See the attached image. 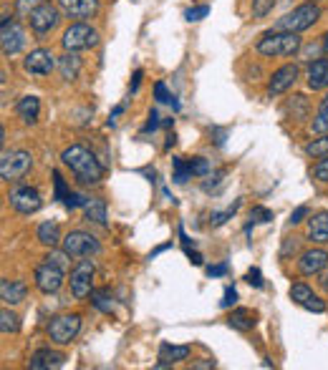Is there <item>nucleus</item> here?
<instances>
[{"label":"nucleus","instance_id":"f257e3e1","mask_svg":"<svg viewBox=\"0 0 328 370\" xmlns=\"http://www.w3.org/2000/svg\"><path fill=\"white\" fill-rule=\"evenodd\" d=\"M61 162L69 166L76 174V179L83 184H99L101 176H104V166L99 164V159L81 144H74L69 149H63Z\"/></svg>","mask_w":328,"mask_h":370},{"label":"nucleus","instance_id":"f03ea898","mask_svg":"<svg viewBox=\"0 0 328 370\" xmlns=\"http://www.w3.org/2000/svg\"><path fill=\"white\" fill-rule=\"evenodd\" d=\"M318 18H321V8L315 6V3H303V6L285 13L283 18H278L275 25H273V31H285V33L308 31Z\"/></svg>","mask_w":328,"mask_h":370},{"label":"nucleus","instance_id":"7ed1b4c3","mask_svg":"<svg viewBox=\"0 0 328 370\" xmlns=\"http://www.w3.org/2000/svg\"><path fill=\"white\" fill-rule=\"evenodd\" d=\"M258 53L263 56H293L301 50V38L298 33H285V31H275V33H265L258 41Z\"/></svg>","mask_w":328,"mask_h":370},{"label":"nucleus","instance_id":"20e7f679","mask_svg":"<svg viewBox=\"0 0 328 370\" xmlns=\"http://www.w3.org/2000/svg\"><path fill=\"white\" fill-rule=\"evenodd\" d=\"M96 43H99V33H96L88 23L69 25L66 33H63V38H61L63 50H74V53L86 50V48H94Z\"/></svg>","mask_w":328,"mask_h":370},{"label":"nucleus","instance_id":"39448f33","mask_svg":"<svg viewBox=\"0 0 328 370\" xmlns=\"http://www.w3.org/2000/svg\"><path fill=\"white\" fill-rule=\"evenodd\" d=\"M78 330H81V315H58V318H53V320L48 322V327H46L48 338L53 340L56 346H69L71 340H76Z\"/></svg>","mask_w":328,"mask_h":370},{"label":"nucleus","instance_id":"423d86ee","mask_svg":"<svg viewBox=\"0 0 328 370\" xmlns=\"http://www.w3.org/2000/svg\"><path fill=\"white\" fill-rule=\"evenodd\" d=\"M31 154L23 149H13V151H3L0 157V176L11 182V179H20V176L28 174L31 169Z\"/></svg>","mask_w":328,"mask_h":370},{"label":"nucleus","instance_id":"0eeeda50","mask_svg":"<svg viewBox=\"0 0 328 370\" xmlns=\"http://www.w3.org/2000/svg\"><path fill=\"white\" fill-rule=\"evenodd\" d=\"M94 275H96V264L91 262V259H81V262L71 270L69 283H71V295H74L76 300H83V297H88L94 292V290H91Z\"/></svg>","mask_w":328,"mask_h":370},{"label":"nucleus","instance_id":"6e6552de","mask_svg":"<svg viewBox=\"0 0 328 370\" xmlns=\"http://www.w3.org/2000/svg\"><path fill=\"white\" fill-rule=\"evenodd\" d=\"M0 45H3V56L11 58L15 56L20 48L25 45V31L20 28V23L11 20V15H3L0 20Z\"/></svg>","mask_w":328,"mask_h":370},{"label":"nucleus","instance_id":"1a4fd4ad","mask_svg":"<svg viewBox=\"0 0 328 370\" xmlns=\"http://www.w3.org/2000/svg\"><path fill=\"white\" fill-rule=\"evenodd\" d=\"M63 250L69 252L71 257H91V255H99L101 245L96 242L94 234L69 232L66 237H63Z\"/></svg>","mask_w":328,"mask_h":370},{"label":"nucleus","instance_id":"9d476101","mask_svg":"<svg viewBox=\"0 0 328 370\" xmlns=\"http://www.w3.org/2000/svg\"><path fill=\"white\" fill-rule=\"evenodd\" d=\"M28 20H31L33 33L46 36V33H50L58 25V20H61V10H58L56 6H50V3H41V6L28 15Z\"/></svg>","mask_w":328,"mask_h":370},{"label":"nucleus","instance_id":"9b49d317","mask_svg":"<svg viewBox=\"0 0 328 370\" xmlns=\"http://www.w3.org/2000/svg\"><path fill=\"white\" fill-rule=\"evenodd\" d=\"M8 201H11V207L15 209L18 214H36L41 209V194H38V189L33 187H18L13 189L11 194H8Z\"/></svg>","mask_w":328,"mask_h":370},{"label":"nucleus","instance_id":"f8f14e48","mask_svg":"<svg viewBox=\"0 0 328 370\" xmlns=\"http://www.w3.org/2000/svg\"><path fill=\"white\" fill-rule=\"evenodd\" d=\"M63 285V267L53 262H43L41 267H36V287L43 292V295H53L58 292Z\"/></svg>","mask_w":328,"mask_h":370},{"label":"nucleus","instance_id":"ddd939ff","mask_svg":"<svg viewBox=\"0 0 328 370\" xmlns=\"http://www.w3.org/2000/svg\"><path fill=\"white\" fill-rule=\"evenodd\" d=\"M23 69L31 76H48L50 71L56 69V61H53V53L48 48H36L31 50L23 61Z\"/></svg>","mask_w":328,"mask_h":370},{"label":"nucleus","instance_id":"4468645a","mask_svg":"<svg viewBox=\"0 0 328 370\" xmlns=\"http://www.w3.org/2000/svg\"><path fill=\"white\" fill-rule=\"evenodd\" d=\"M298 81V66L296 63H288V66H280L275 73L271 76V83H268V94L271 96H280L285 94L293 83Z\"/></svg>","mask_w":328,"mask_h":370},{"label":"nucleus","instance_id":"2eb2a0df","mask_svg":"<svg viewBox=\"0 0 328 370\" xmlns=\"http://www.w3.org/2000/svg\"><path fill=\"white\" fill-rule=\"evenodd\" d=\"M326 267H328V252L326 250H308V252H303L301 259H298V272L306 277L321 275Z\"/></svg>","mask_w":328,"mask_h":370},{"label":"nucleus","instance_id":"dca6fc26","mask_svg":"<svg viewBox=\"0 0 328 370\" xmlns=\"http://www.w3.org/2000/svg\"><path fill=\"white\" fill-rule=\"evenodd\" d=\"M58 8L69 18L86 20V18H94L96 13H99V0H58Z\"/></svg>","mask_w":328,"mask_h":370},{"label":"nucleus","instance_id":"f3484780","mask_svg":"<svg viewBox=\"0 0 328 370\" xmlns=\"http://www.w3.org/2000/svg\"><path fill=\"white\" fill-rule=\"evenodd\" d=\"M63 363H66V355H63V353L50 350V348H43V350H38L36 355L31 358V368H33V370L61 368Z\"/></svg>","mask_w":328,"mask_h":370},{"label":"nucleus","instance_id":"a211bd4d","mask_svg":"<svg viewBox=\"0 0 328 370\" xmlns=\"http://www.w3.org/2000/svg\"><path fill=\"white\" fill-rule=\"evenodd\" d=\"M308 88L310 91L328 88V58H318L308 66Z\"/></svg>","mask_w":328,"mask_h":370},{"label":"nucleus","instance_id":"6ab92c4d","mask_svg":"<svg viewBox=\"0 0 328 370\" xmlns=\"http://www.w3.org/2000/svg\"><path fill=\"white\" fill-rule=\"evenodd\" d=\"M25 295H28L25 283H18V280H3L0 283V297H3L6 305H18V302L25 300Z\"/></svg>","mask_w":328,"mask_h":370},{"label":"nucleus","instance_id":"aec40b11","mask_svg":"<svg viewBox=\"0 0 328 370\" xmlns=\"http://www.w3.org/2000/svg\"><path fill=\"white\" fill-rule=\"evenodd\" d=\"M58 71H61L63 81H76L78 73H81V58L76 56L74 50H66V53L58 58Z\"/></svg>","mask_w":328,"mask_h":370},{"label":"nucleus","instance_id":"412c9836","mask_svg":"<svg viewBox=\"0 0 328 370\" xmlns=\"http://www.w3.org/2000/svg\"><path fill=\"white\" fill-rule=\"evenodd\" d=\"M189 355V348L187 346H170V343H164L159 348V363L157 368H167V365H175L179 360H187Z\"/></svg>","mask_w":328,"mask_h":370},{"label":"nucleus","instance_id":"4be33fe9","mask_svg":"<svg viewBox=\"0 0 328 370\" xmlns=\"http://www.w3.org/2000/svg\"><path fill=\"white\" fill-rule=\"evenodd\" d=\"M15 111H18L20 121L23 124H36L38 121V111H41V101H38V96H23V99L18 101V106H15Z\"/></svg>","mask_w":328,"mask_h":370},{"label":"nucleus","instance_id":"5701e85b","mask_svg":"<svg viewBox=\"0 0 328 370\" xmlns=\"http://www.w3.org/2000/svg\"><path fill=\"white\" fill-rule=\"evenodd\" d=\"M308 239L318 245L328 242V212H318L308 220Z\"/></svg>","mask_w":328,"mask_h":370},{"label":"nucleus","instance_id":"b1692460","mask_svg":"<svg viewBox=\"0 0 328 370\" xmlns=\"http://www.w3.org/2000/svg\"><path fill=\"white\" fill-rule=\"evenodd\" d=\"M255 322H258V315L247 308H238V310H233V315H230V327H235V330H240V333L252 330Z\"/></svg>","mask_w":328,"mask_h":370},{"label":"nucleus","instance_id":"393cba45","mask_svg":"<svg viewBox=\"0 0 328 370\" xmlns=\"http://www.w3.org/2000/svg\"><path fill=\"white\" fill-rule=\"evenodd\" d=\"M38 242L53 250V247L61 242V232H58V225H53V222H43V225L38 227Z\"/></svg>","mask_w":328,"mask_h":370},{"label":"nucleus","instance_id":"a878e982","mask_svg":"<svg viewBox=\"0 0 328 370\" xmlns=\"http://www.w3.org/2000/svg\"><path fill=\"white\" fill-rule=\"evenodd\" d=\"M86 220L96 222V225H107V204L101 199H88L86 207Z\"/></svg>","mask_w":328,"mask_h":370},{"label":"nucleus","instance_id":"bb28decb","mask_svg":"<svg viewBox=\"0 0 328 370\" xmlns=\"http://www.w3.org/2000/svg\"><path fill=\"white\" fill-rule=\"evenodd\" d=\"M91 305H94L96 310H101V313H111L114 300H111V295H109V290H94V292H91Z\"/></svg>","mask_w":328,"mask_h":370},{"label":"nucleus","instance_id":"cd10ccee","mask_svg":"<svg viewBox=\"0 0 328 370\" xmlns=\"http://www.w3.org/2000/svg\"><path fill=\"white\" fill-rule=\"evenodd\" d=\"M172 166H175V174H172V179H175L177 184H184L187 179H192V169H189V162H184V159L175 157L172 159Z\"/></svg>","mask_w":328,"mask_h":370},{"label":"nucleus","instance_id":"c85d7f7f","mask_svg":"<svg viewBox=\"0 0 328 370\" xmlns=\"http://www.w3.org/2000/svg\"><path fill=\"white\" fill-rule=\"evenodd\" d=\"M313 134H328V94L318 106V113L313 119Z\"/></svg>","mask_w":328,"mask_h":370},{"label":"nucleus","instance_id":"c756f323","mask_svg":"<svg viewBox=\"0 0 328 370\" xmlns=\"http://www.w3.org/2000/svg\"><path fill=\"white\" fill-rule=\"evenodd\" d=\"M306 154H308V157H313V159H323V157H328V136L315 138V141L306 144Z\"/></svg>","mask_w":328,"mask_h":370},{"label":"nucleus","instance_id":"7c9ffc66","mask_svg":"<svg viewBox=\"0 0 328 370\" xmlns=\"http://www.w3.org/2000/svg\"><path fill=\"white\" fill-rule=\"evenodd\" d=\"M18 318H15V315L11 313V310H3V313H0V330H3V333H18Z\"/></svg>","mask_w":328,"mask_h":370},{"label":"nucleus","instance_id":"2f4dec72","mask_svg":"<svg viewBox=\"0 0 328 370\" xmlns=\"http://www.w3.org/2000/svg\"><path fill=\"white\" fill-rule=\"evenodd\" d=\"M308 297H313V290H310L306 283H296L293 287H290V300L298 302V305H303Z\"/></svg>","mask_w":328,"mask_h":370},{"label":"nucleus","instance_id":"473e14b6","mask_svg":"<svg viewBox=\"0 0 328 370\" xmlns=\"http://www.w3.org/2000/svg\"><path fill=\"white\" fill-rule=\"evenodd\" d=\"M53 184H56V199L66 204V199L71 197V189L66 187V182H63L61 171H53Z\"/></svg>","mask_w":328,"mask_h":370},{"label":"nucleus","instance_id":"72a5a7b5","mask_svg":"<svg viewBox=\"0 0 328 370\" xmlns=\"http://www.w3.org/2000/svg\"><path fill=\"white\" fill-rule=\"evenodd\" d=\"M275 0H252V18H265L273 10Z\"/></svg>","mask_w":328,"mask_h":370},{"label":"nucleus","instance_id":"f704fd0d","mask_svg":"<svg viewBox=\"0 0 328 370\" xmlns=\"http://www.w3.org/2000/svg\"><path fill=\"white\" fill-rule=\"evenodd\" d=\"M189 169H192V174H195V176H207L212 166H210L207 159L195 157V159H192V162H189Z\"/></svg>","mask_w":328,"mask_h":370},{"label":"nucleus","instance_id":"c9c22d12","mask_svg":"<svg viewBox=\"0 0 328 370\" xmlns=\"http://www.w3.org/2000/svg\"><path fill=\"white\" fill-rule=\"evenodd\" d=\"M238 207H240V201H235L233 207L230 209H225V212H212V217H210V222H212V227H220V225H225L230 217H233L235 212H238Z\"/></svg>","mask_w":328,"mask_h":370},{"label":"nucleus","instance_id":"e433bc0d","mask_svg":"<svg viewBox=\"0 0 328 370\" xmlns=\"http://www.w3.org/2000/svg\"><path fill=\"white\" fill-rule=\"evenodd\" d=\"M41 3H43V0H15V13H20V15H31Z\"/></svg>","mask_w":328,"mask_h":370},{"label":"nucleus","instance_id":"4c0bfd02","mask_svg":"<svg viewBox=\"0 0 328 370\" xmlns=\"http://www.w3.org/2000/svg\"><path fill=\"white\" fill-rule=\"evenodd\" d=\"M207 13H210V6H195V8H189V10H184V18L192 23V20H202Z\"/></svg>","mask_w":328,"mask_h":370},{"label":"nucleus","instance_id":"58836bf2","mask_svg":"<svg viewBox=\"0 0 328 370\" xmlns=\"http://www.w3.org/2000/svg\"><path fill=\"white\" fill-rule=\"evenodd\" d=\"M154 99H157L159 104H170V101L175 99V96H172L170 91H167L164 81H157V83H154Z\"/></svg>","mask_w":328,"mask_h":370},{"label":"nucleus","instance_id":"ea45409f","mask_svg":"<svg viewBox=\"0 0 328 370\" xmlns=\"http://www.w3.org/2000/svg\"><path fill=\"white\" fill-rule=\"evenodd\" d=\"M250 220L252 222H263V225H265V222L273 220V212H271V209H265V207H252L250 209Z\"/></svg>","mask_w":328,"mask_h":370},{"label":"nucleus","instance_id":"a19ab883","mask_svg":"<svg viewBox=\"0 0 328 370\" xmlns=\"http://www.w3.org/2000/svg\"><path fill=\"white\" fill-rule=\"evenodd\" d=\"M313 176L318 182H328V157H323L321 162L313 166Z\"/></svg>","mask_w":328,"mask_h":370},{"label":"nucleus","instance_id":"79ce46f5","mask_svg":"<svg viewBox=\"0 0 328 370\" xmlns=\"http://www.w3.org/2000/svg\"><path fill=\"white\" fill-rule=\"evenodd\" d=\"M235 302H238V290H235V287H227V290H225V295H222V300H220V308H222V310L233 308Z\"/></svg>","mask_w":328,"mask_h":370},{"label":"nucleus","instance_id":"37998d69","mask_svg":"<svg viewBox=\"0 0 328 370\" xmlns=\"http://www.w3.org/2000/svg\"><path fill=\"white\" fill-rule=\"evenodd\" d=\"M245 280H247V285H252V287H258V290L263 287V275H260L258 267H252V270H247Z\"/></svg>","mask_w":328,"mask_h":370},{"label":"nucleus","instance_id":"c03bdc74","mask_svg":"<svg viewBox=\"0 0 328 370\" xmlns=\"http://www.w3.org/2000/svg\"><path fill=\"white\" fill-rule=\"evenodd\" d=\"M303 308L306 310H310V313H323L326 310V305H323V300H318V297H308V300L303 302Z\"/></svg>","mask_w":328,"mask_h":370},{"label":"nucleus","instance_id":"a18cd8bd","mask_svg":"<svg viewBox=\"0 0 328 370\" xmlns=\"http://www.w3.org/2000/svg\"><path fill=\"white\" fill-rule=\"evenodd\" d=\"M306 217H308V207H306V204H301V207H298L296 212L290 214V225H301V222L306 220Z\"/></svg>","mask_w":328,"mask_h":370},{"label":"nucleus","instance_id":"49530a36","mask_svg":"<svg viewBox=\"0 0 328 370\" xmlns=\"http://www.w3.org/2000/svg\"><path fill=\"white\" fill-rule=\"evenodd\" d=\"M227 262H220V264H212V267H207V275L210 277H222V275H227Z\"/></svg>","mask_w":328,"mask_h":370},{"label":"nucleus","instance_id":"de8ad7c7","mask_svg":"<svg viewBox=\"0 0 328 370\" xmlns=\"http://www.w3.org/2000/svg\"><path fill=\"white\" fill-rule=\"evenodd\" d=\"M159 126V113L157 111H149V121H146V126H144V134L146 131H154Z\"/></svg>","mask_w":328,"mask_h":370},{"label":"nucleus","instance_id":"09e8293b","mask_svg":"<svg viewBox=\"0 0 328 370\" xmlns=\"http://www.w3.org/2000/svg\"><path fill=\"white\" fill-rule=\"evenodd\" d=\"M121 113H124V106H116V108H114V111H111V116H109V126H114V124H116V119H119Z\"/></svg>","mask_w":328,"mask_h":370},{"label":"nucleus","instance_id":"8fccbe9b","mask_svg":"<svg viewBox=\"0 0 328 370\" xmlns=\"http://www.w3.org/2000/svg\"><path fill=\"white\" fill-rule=\"evenodd\" d=\"M139 83H142V71H134V78H132V94H137Z\"/></svg>","mask_w":328,"mask_h":370},{"label":"nucleus","instance_id":"3c124183","mask_svg":"<svg viewBox=\"0 0 328 370\" xmlns=\"http://www.w3.org/2000/svg\"><path fill=\"white\" fill-rule=\"evenodd\" d=\"M187 257H189V262H192V264H202V255H200V252L187 250Z\"/></svg>","mask_w":328,"mask_h":370},{"label":"nucleus","instance_id":"603ef678","mask_svg":"<svg viewBox=\"0 0 328 370\" xmlns=\"http://www.w3.org/2000/svg\"><path fill=\"white\" fill-rule=\"evenodd\" d=\"M195 370H205V368H214V360H202V363H192Z\"/></svg>","mask_w":328,"mask_h":370},{"label":"nucleus","instance_id":"864d4df0","mask_svg":"<svg viewBox=\"0 0 328 370\" xmlns=\"http://www.w3.org/2000/svg\"><path fill=\"white\" fill-rule=\"evenodd\" d=\"M214 136H217V138H214V141H217V146L225 144V131H222V129H214Z\"/></svg>","mask_w":328,"mask_h":370},{"label":"nucleus","instance_id":"5fc2aeb1","mask_svg":"<svg viewBox=\"0 0 328 370\" xmlns=\"http://www.w3.org/2000/svg\"><path fill=\"white\" fill-rule=\"evenodd\" d=\"M318 283H321V287H323V290H326V292H328V272H326V270L321 272V280H318Z\"/></svg>","mask_w":328,"mask_h":370},{"label":"nucleus","instance_id":"6e6d98bb","mask_svg":"<svg viewBox=\"0 0 328 370\" xmlns=\"http://www.w3.org/2000/svg\"><path fill=\"white\" fill-rule=\"evenodd\" d=\"M170 247H172V242H170V245H162V247H157V250L151 252V257H157L159 252H164V250H170Z\"/></svg>","mask_w":328,"mask_h":370},{"label":"nucleus","instance_id":"4d7b16f0","mask_svg":"<svg viewBox=\"0 0 328 370\" xmlns=\"http://www.w3.org/2000/svg\"><path fill=\"white\" fill-rule=\"evenodd\" d=\"M172 146H175V134H170V136H167V144H164V149H172Z\"/></svg>","mask_w":328,"mask_h":370},{"label":"nucleus","instance_id":"13d9d810","mask_svg":"<svg viewBox=\"0 0 328 370\" xmlns=\"http://www.w3.org/2000/svg\"><path fill=\"white\" fill-rule=\"evenodd\" d=\"M172 124H175V119H164V121H162L164 129H172Z\"/></svg>","mask_w":328,"mask_h":370},{"label":"nucleus","instance_id":"bf43d9fd","mask_svg":"<svg viewBox=\"0 0 328 370\" xmlns=\"http://www.w3.org/2000/svg\"><path fill=\"white\" fill-rule=\"evenodd\" d=\"M323 50H326V53H328V33H326V36H323Z\"/></svg>","mask_w":328,"mask_h":370},{"label":"nucleus","instance_id":"052dcab7","mask_svg":"<svg viewBox=\"0 0 328 370\" xmlns=\"http://www.w3.org/2000/svg\"><path fill=\"white\" fill-rule=\"evenodd\" d=\"M134 3H137V0H134Z\"/></svg>","mask_w":328,"mask_h":370}]
</instances>
